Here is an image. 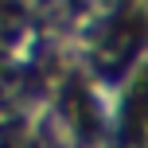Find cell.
Returning <instances> with one entry per match:
<instances>
[{
	"label": "cell",
	"instance_id": "1",
	"mask_svg": "<svg viewBox=\"0 0 148 148\" xmlns=\"http://www.w3.org/2000/svg\"><path fill=\"white\" fill-rule=\"evenodd\" d=\"M144 35H148V23L140 16H125V20L105 35V43L97 47V66L101 70H121L125 62H133L136 51L144 47Z\"/></svg>",
	"mask_w": 148,
	"mask_h": 148
},
{
	"label": "cell",
	"instance_id": "2",
	"mask_svg": "<svg viewBox=\"0 0 148 148\" xmlns=\"http://www.w3.org/2000/svg\"><path fill=\"white\" fill-rule=\"evenodd\" d=\"M125 125H129V129H144V125H148V70L133 82V90H129Z\"/></svg>",
	"mask_w": 148,
	"mask_h": 148
},
{
	"label": "cell",
	"instance_id": "3",
	"mask_svg": "<svg viewBox=\"0 0 148 148\" xmlns=\"http://www.w3.org/2000/svg\"><path fill=\"white\" fill-rule=\"evenodd\" d=\"M20 31H23V16L16 8H0V55L20 39Z\"/></svg>",
	"mask_w": 148,
	"mask_h": 148
}]
</instances>
